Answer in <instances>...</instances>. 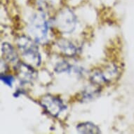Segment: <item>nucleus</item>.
<instances>
[{
  "mask_svg": "<svg viewBox=\"0 0 134 134\" xmlns=\"http://www.w3.org/2000/svg\"><path fill=\"white\" fill-rule=\"evenodd\" d=\"M1 79L6 84H7L8 86H11L12 84V81H13V77L11 76H2L1 77Z\"/></svg>",
  "mask_w": 134,
  "mask_h": 134,
  "instance_id": "nucleus-7",
  "label": "nucleus"
},
{
  "mask_svg": "<svg viewBox=\"0 0 134 134\" xmlns=\"http://www.w3.org/2000/svg\"><path fill=\"white\" fill-rule=\"evenodd\" d=\"M41 103L49 114L54 116L58 115L60 112L65 108L60 99L52 96H46L43 98Z\"/></svg>",
  "mask_w": 134,
  "mask_h": 134,
  "instance_id": "nucleus-3",
  "label": "nucleus"
},
{
  "mask_svg": "<svg viewBox=\"0 0 134 134\" xmlns=\"http://www.w3.org/2000/svg\"><path fill=\"white\" fill-rule=\"evenodd\" d=\"M59 21H58V25L60 27L63 26L64 24H67V28H68V32L71 31L74 27L75 25V17L72 13L71 11H65L63 13L60 15V17L58 18Z\"/></svg>",
  "mask_w": 134,
  "mask_h": 134,
  "instance_id": "nucleus-4",
  "label": "nucleus"
},
{
  "mask_svg": "<svg viewBox=\"0 0 134 134\" xmlns=\"http://www.w3.org/2000/svg\"><path fill=\"white\" fill-rule=\"evenodd\" d=\"M78 131L81 133H99L100 130L96 126H95L93 124L83 123L80 124L77 127Z\"/></svg>",
  "mask_w": 134,
  "mask_h": 134,
  "instance_id": "nucleus-5",
  "label": "nucleus"
},
{
  "mask_svg": "<svg viewBox=\"0 0 134 134\" xmlns=\"http://www.w3.org/2000/svg\"><path fill=\"white\" fill-rule=\"evenodd\" d=\"M3 49V53L4 54L7 59L9 60H13L16 58V54L13 51V48L11 47V45L7 44H4L2 46Z\"/></svg>",
  "mask_w": 134,
  "mask_h": 134,
  "instance_id": "nucleus-6",
  "label": "nucleus"
},
{
  "mask_svg": "<svg viewBox=\"0 0 134 134\" xmlns=\"http://www.w3.org/2000/svg\"><path fill=\"white\" fill-rule=\"evenodd\" d=\"M30 30L32 34H34L35 40L37 41H42L46 37L47 26L45 19L43 16L37 15L32 20L30 23Z\"/></svg>",
  "mask_w": 134,
  "mask_h": 134,
  "instance_id": "nucleus-2",
  "label": "nucleus"
},
{
  "mask_svg": "<svg viewBox=\"0 0 134 134\" xmlns=\"http://www.w3.org/2000/svg\"><path fill=\"white\" fill-rule=\"evenodd\" d=\"M18 46L21 50L24 58L31 64L39 65L40 63V55L37 47L27 37H20L18 40Z\"/></svg>",
  "mask_w": 134,
  "mask_h": 134,
  "instance_id": "nucleus-1",
  "label": "nucleus"
}]
</instances>
